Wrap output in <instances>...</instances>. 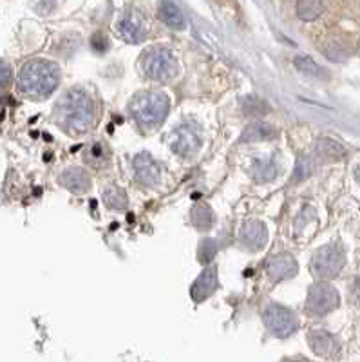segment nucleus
Returning <instances> with one entry per match:
<instances>
[{
  "label": "nucleus",
  "instance_id": "23",
  "mask_svg": "<svg viewBox=\"0 0 360 362\" xmlns=\"http://www.w3.org/2000/svg\"><path fill=\"white\" fill-rule=\"evenodd\" d=\"M87 161H89L93 167H105L109 163V151L103 144H93L87 153Z\"/></svg>",
  "mask_w": 360,
  "mask_h": 362
},
{
  "label": "nucleus",
  "instance_id": "15",
  "mask_svg": "<svg viewBox=\"0 0 360 362\" xmlns=\"http://www.w3.org/2000/svg\"><path fill=\"white\" fill-rule=\"evenodd\" d=\"M243 243L250 248H262L268 241V230L261 221H248L241 228Z\"/></svg>",
  "mask_w": 360,
  "mask_h": 362
},
{
  "label": "nucleus",
  "instance_id": "18",
  "mask_svg": "<svg viewBox=\"0 0 360 362\" xmlns=\"http://www.w3.org/2000/svg\"><path fill=\"white\" fill-rule=\"evenodd\" d=\"M275 136V129L270 124H265V122H255V124L248 125L245 129V132L241 134L239 141L243 144H254V141H262L270 140Z\"/></svg>",
  "mask_w": 360,
  "mask_h": 362
},
{
  "label": "nucleus",
  "instance_id": "6",
  "mask_svg": "<svg viewBox=\"0 0 360 362\" xmlns=\"http://www.w3.org/2000/svg\"><path fill=\"white\" fill-rule=\"evenodd\" d=\"M262 321L277 337H290L299 328V319L291 310L279 305H266L262 308Z\"/></svg>",
  "mask_w": 360,
  "mask_h": 362
},
{
  "label": "nucleus",
  "instance_id": "8",
  "mask_svg": "<svg viewBox=\"0 0 360 362\" xmlns=\"http://www.w3.org/2000/svg\"><path fill=\"white\" fill-rule=\"evenodd\" d=\"M118 33L129 44H139L149 35V21L139 9H129L118 22Z\"/></svg>",
  "mask_w": 360,
  "mask_h": 362
},
{
  "label": "nucleus",
  "instance_id": "25",
  "mask_svg": "<svg viewBox=\"0 0 360 362\" xmlns=\"http://www.w3.org/2000/svg\"><path fill=\"white\" fill-rule=\"evenodd\" d=\"M11 67L4 60H0V93L11 83Z\"/></svg>",
  "mask_w": 360,
  "mask_h": 362
},
{
  "label": "nucleus",
  "instance_id": "26",
  "mask_svg": "<svg viewBox=\"0 0 360 362\" xmlns=\"http://www.w3.org/2000/svg\"><path fill=\"white\" fill-rule=\"evenodd\" d=\"M355 177H356V181H359V183H360V165L355 169Z\"/></svg>",
  "mask_w": 360,
  "mask_h": 362
},
{
  "label": "nucleus",
  "instance_id": "9",
  "mask_svg": "<svg viewBox=\"0 0 360 362\" xmlns=\"http://www.w3.org/2000/svg\"><path fill=\"white\" fill-rule=\"evenodd\" d=\"M170 147L178 156L190 158L199 151L201 140L197 134V129L190 124H185L174 131L170 138Z\"/></svg>",
  "mask_w": 360,
  "mask_h": 362
},
{
  "label": "nucleus",
  "instance_id": "2",
  "mask_svg": "<svg viewBox=\"0 0 360 362\" xmlns=\"http://www.w3.org/2000/svg\"><path fill=\"white\" fill-rule=\"evenodd\" d=\"M60 83V69L47 60H29L18 73V89L29 98H45Z\"/></svg>",
  "mask_w": 360,
  "mask_h": 362
},
{
  "label": "nucleus",
  "instance_id": "7",
  "mask_svg": "<svg viewBox=\"0 0 360 362\" xmlns=\"http://www.w3.org/2000/svg\"><path fill=\"white\" fill-rule=\"evenodd\" d=\"M339 303L340 297L335 286H332L326 281H320V283L313 284L308 292L306 308L313 315H326V313L333 312L339 306Z\"/></svg>",
  "mask_w": 360,
  "mask_h": 362
},
{
  "label": "nucleus",
  "instance_id": "5",
  "mask_svg": "<svg viewBox=\"0 0 360 362\" xmlns=\"http://www.w3.org/2000/svg\"><path fill=\"white\" fill-rule=\"evenodd\" d=\"M344 264H346L344 252L333 245L320 247L311 257V272L323 279H333V277L339 276Z\"/></svg>",
  "mask_w": 360,
  "mask_h": 362
},
{
  "label": "nucleus",
  "instance_id": "10",
  "mask_svg": "<svg viewBox=\"0 0 360 362\" xmlns=\"http://www.w3.org/2000/svg\"><path fill=\"white\" fill-rule=\"evenodd\" d=\"M266 272L274 283H279V281H286L297 276L299 264L291 254H275L268 259Z\"/></svg>",
  "mask_w": 360,
  "mask_h": 362
},
{
  "label": "nucleus",
  "instance_id": "3",
  "mask_svg": "<svg viewBox=\"0 0 360 362\" xmlns=\"http://www.w3.org/2000/svg\"><path fill=\"white\" fill-rule=\"evenodd\" d=\"M170 111V100L160 90H144L131 100V112L145 127H158L163 124Z\"/></svg>",
  "mask_w": 360,
  "mask_h": 362
},
{
  "label": "nucleus",
  "instance_id": "16",
  "mask_svg": "<svg viewBox=\"0 0 360 362\" xmlns=\"http://www.w3.org/2000/svg\"><path fill=\"white\" fill-rule=\"evenodd\" d=\"M310 341L311 350L315 351L320 357H330V355L335 354L339 350V344H337L335 337L327 332H323V329H315V332H310Z\"/></svg>",
  "mask_w": 360,
  "mask_h": 362
},
{
  "label": "nucleus",
  "instance_id": "1",
  "mask_svg": "<svg viewBox=\"0 0 360 362\" xmlns=\"http://www.w3.org/2000/svg\"><path fill=\"white\" fill-rule=\"evenodd\" d=\"M58 118L71 134H82L95 124V103L86 90H69L58 102Z\"/></svg>",
  "mask_w": 360,
  "mask_h": 362
},
{
  "label": "nucleus",
  "instance_id": "12",
  "mask_svg": "<svg viewBox=\"0 0 360 362\" xmlns=\"http://www.w3.org/2000/svg\"><path fill=\"white\" fill-rule=\"evenodd\" d=\"M134 170L136 177L145 185H154L160 180V167L149 153H141L134 158Z\"/></svg>",
  "mask_w": 360,
  "mask_h": 362
},
{
  "label": "nucleus",
  "instance_id": "19",
  "mask_svg": "<svg viewBox=\"0 0 360 362\" xmlns=\"http://www.w3.org/2000/svg\"><path fill=\"white\" fill-rule=\"evenodd\" d=\"M324 11L323 0H297V17L301 21H315Z\"/></svg>",
  "mask_w": 360,
  "mask_h": 362
},
{
  "label": "nucleus",
  "instance_id": "13",
  "mask_svg": "<svg viewBox=\"0 0 360 362\" xmlns=\"http://www.w3.org/2000/svg\"><path fill=\"white\" fill-rule=\"evenodd\" d=\"M60 185L74 194H83L91 189V176L80 167H71L62 173Z\"/></svg>",
  "mask_w": 360,
  "mask_h": 362
},
{
  "label": "nucleus",
  "instance_id": "17",
  "mask_svg": "<svg viewBox=\"0 0 360 362\" xmlns=\"http://www.w3.org/2000/svg\"><path fill=\"white\" fill-rule=\"evenodd\" d=\"M315 153L319 154L320 158H324V160H342L346 154H348V151H346V147H344L342 144H339L337 140H333V138H319L315 144Z\"/></svg>",
  "mask_w": 360,
  "mask_h": 362
},
{
  "label": "nucleus",
  "instance_id": "14",
  "mask_svg": "<svg viewBox=\"0 0 360 362\" xmlns=\"http://www.w3.org/2000/svg\"><path fill=\"white\" fill-rule=\"evenodd\" d=\"M158 17L174 31H181V29L187 28V18H185L183 11L172 0H161L160 8H158Z\"/></svg>",
  "mask_w": 360,
  "mask_h": 362
},
{
  "label": "nucleus",
  "instance_id": "20",
  "mask_svg": "<svg viewBox=\"0 0 360 362\" xmlns=\"http://www.w3.org/2000/svg\"><path fill=\"white\" fill-rule=\"evenodd\" d=\"M103 202L109 209H115V210H125L127 209V196L123 192L122 189L118 187L111 185V187H105L103 190Z\"/></svg>",
  "mask_w": 360,
  "mask_h": 362
},
{
  "label": "nucleus",
  "instance_id": "24",
  "mask_svg": "<svg viewBox=\"0 0 360 362\" xmlns=\"http://www.w3.org/2000/svg\"><path fill=\"white\" fill-rule=\"evenodd\" d=\"M311 173H313V163H311V160L306 156H301L299 160H297V165H295L291 181H294V183H299V181H304L306 177H310Z\"/></svg>",
  "mask_w": 360,
  "mask_h": 362
},
{
  "label": "nucleus",
  "instance_id": "21",
  "mask_svg": "<svg viewBox=\"0 0 360 362\" xmlns=\"http://www.w3.org/2000/svg\"><path fill=\"white\" fill-rule=\"evenodd\" d=\"M295 67L301 71V73L308 74V76H323L324 71L319 64L313 60V58L306 57V54H301V57H295L294 60Z\"/></svg>",
  "mask_w": 360,
  "mask_h": 362
},
{
  "label": "nucleus",
  "instance_id": "22",
  "mask_svg": "<svg viewBox=\"0 0 360 362\" xmlns=\"http://www.w3.org/2000/svg\"><path fill=\"white\" fill-rule=\"evenodd\" d=\"M192 219H194V225H196L197 228H201V230H207V228H210V226L214 225L212 210H210L207 205L194 206Z\"/></svg>",
  "mask_w": 360,
  "mask_h": 362
},
{
  "label": "nucleus",
  "instance_id": "11",
  "mask_svg": "<svg viewBox=\"0 0 360 362\" xmlns=\"http://www.w3.org/2000/svg\"><path fill=\"white\" fill-rule=\"evenodd\" d=\"M217 268L209 267L201 272V276L194 281L192 288H190V296L196 303H203L205 299H209L214 292L217 290Z\"/></svg>",
  "mask_w": 360,
  "mask_h": 362
},
{
  "label": "nucleus",
  "instance_id": "4",
  "mask_svg": "<svg viewBox=\"0 0 360 362\" xmlns=\"http://www.w3.org/2000/svg\"><path fill=\"white\" fill-rule=\"evenodd\" d=\"M141 67H144L147 78L154 80V82H168V80L176 78L178 71H180L176 57L167 47H154V49L147 51Z\"/></svg>",
  "mask_w": 360,
  "mask_h": 362
}]
</instances>
